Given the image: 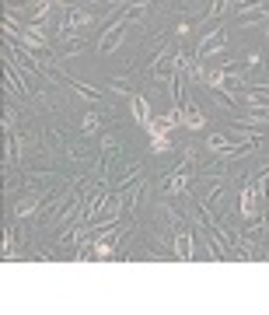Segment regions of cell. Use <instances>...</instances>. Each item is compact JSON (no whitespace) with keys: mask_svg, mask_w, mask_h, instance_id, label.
Instances as JSON below:
<instances>
[{"mask_svg":"<svg viewBox=\"0 0 269 315\" xmlns=\"http://www.w3.org/2000/svg\"><path fill=\"white\" fill-rule=\"evenodd\" d=\"M123 32H126V21L119 18V21L112 25V32H109V35L102 39V46H98V49H102V53H112V49H116V46L123 42Z\"/></svg>","mask_w":269,"mask_h":315,"instance_id":"cell-1","label":"cell"},{"mask_svg":"<svg viewBox=\"0 0 269 315\" xmlns=\"http://www.w3.org/2000/svg\"><path fill=\"white\" fill-rule=\"evenodd\" d=\"M133 116H136V123H140V126H147V123L154 119V116L147 112V102H143L140 95H136V98H133Z\"/></svg>","mask_w":269,"mask_h":315,"instance_id":"cell-2","label":"cell"},{"mask_svg":"<svg viewBox=\"0 0 269 315\" xmlns=\"http://www.w3.org/2000/svg\"><path fill=\"white\" fill-rule=\"evenodd\" d=\"M175 252H178V259H189V256H193V238L186 235V231L175 238Z\"/></svg>","mask_w":269,"mask_h":315,"instance_id":"cell-3","label":"cell"},{"mask_svg":"<svg viewBox=\"0 0 269 315\" xmlns=\"http://www.w3.org/2000/svg\"><path fill=\"white\" fill-rule=\"evenodd\" d=\"M182 123H186L189 130H200L203 123H206V116H200L196 109H189V112H182Z\"/></svg>","mask_w":269,"mask_h":315,"instance_id":"cell-4","label":"cell"},{"mask_svg":"<svg viewBox=\"0 0 269 315\" xmlns=\"http://www.w3.org/2000/svg\"><path fill=\"white\" fill-rule=\"evenodd\" d=\"M241 214H245V217H252V214H255V193H252V189H245V200H241Z\"/></svg>","mask_w":269,"mask_h":315,"instance_id":"cell-5","label":"cell"},{"mask_svg":"<svg viewBox=\"0 0 269 315\" xmlns=\"http://www.w3.org/2000/svg\"><path fill=\"white\" fill-rule=\"evenodd\" d=\"M87 21H91V14H84V11H77V14H70L67 21H63V32H67V28H73V25H87Z\"/></svg>","mask_w":269,"mask_h":315,"instance_id":"cell-6","label":"cell"},{"mask_svg":"<svg viewBox=\"0 0 269 315\" xmlns=\"http://www.w3.org/2000/svg\"><path fill=\"white\" fill-rule=\"evenodd\" d=\"M95 256H98V259H109V256H112V242H98V245H95Z\"/></svg>","mask_w":269,"mask_h":315,"instance_id":"cell-7","label":"cell"},{"mask_svg":"<svg viewBox=\"0 0 269 315\" xmlns=\"http://www.w3.org/2000/svg\"><path fill=\"white\" fill-rule=\"evenodd\" d=\"M32 207H35V196H32V200H25V203H21V207H18V214H28V210H32Z\"/></svg>","mask_w":269,"mask_h":315,"instance_id":"cell-8","label":"cell"},{"mask_svg":"<svg viewBox=\"0 0 269 315\" xmlns=\"http://www.w3.org/2000/svg\"><path fill=\"white\" fill-rule=\"evenodd\" d=\"M266 32H269V28H266Z\"/></svg>","mask_w":269,"mask_h":315,"instance_id":"cell-9","label":"cell"}]
</instances>
